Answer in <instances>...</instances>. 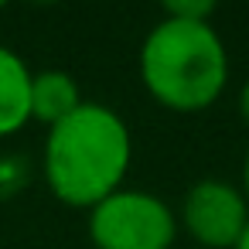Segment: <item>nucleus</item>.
<instances>
[{
  "instance_id": "nucleus-1",
  "label": "nucleus",
  "mask_w": 249,
  "mask_h": 249,
  "mask_svg": "<svg viewBox=\"0 0 249 249\" xmlns=\"http://www.w3.org/2000/svg\"><path fill=\"white\" fill-rule=\"evenodd\" d=\"M133 157L130 130L116 109L82 103L55 123L45 140V181L52 195L72 208H96L120 191Z\"/></svg>"
},
{
  "instance_id": "nucleus-2",
  "label": "nucleus",
  "mask_w": 249,
  "mask_h": 249,
  "mask_svg": "<svg viewBox=\"0 0 249 249\" xmlns=\"http://www.w3.org/2000/svg\"><path fill=\"white\" fill-rule=\"evenodd\" d=\"M140 75L160 106L174 113H198L222 96L229 55L208 21L164 18L140 48Z\"/></svg>"
},
{
  "instance_id": "nucleus-3",
  "label": "nucleus",
  "mask_w": 249,
  "mask_h": 249,
  "mask_svg": "<svg viewBox=\"0 0 249 249\" xmlns=\"http://www.w3.org/2000/svg\"><path fill=\"white\" fill-rule=\"evenodd\" d=\"M96 249H171L178 235L174 212L150 191H113L89 212Z\"/></svg>"
},
{
  "instance_id": "nucleus-4",
  "label": "nucleus",
  "mask_w": 249,
  "mask_h": 249,
  "mask_svg": "<svg viewBox=\"0 0 249 249\" xmlns=\"http://www.w3.org/2000/svg\"><path fill=\"white\" fill-rule=\"evenodd\" d=\"M181 222L205 249H235L249 225V201L225 181H198L184 198Z\"/></svg>"
},
{
  "instance_id": "nucleus-5",
  "label": "nucleus",
  "mask_w": 249,
  "mask_h": 249,
  "mask_svg": "<svg viewBox=\"0 0 249 249\" xmlns=\"http://www.w3.org/2000/svg\"><path fill=\"white\" fill-rule=\"evenodd\" d=\"M31 79L24 58L0 45V137L18 133L31 120Z\"/></svg>"
},
{
  "instance_id": "nucleus-6",
  "label": "nucleus",
  "mask_w": 249,
  "mask_h": 249,
  "mask_svg": "<svg viewBox=\"0 0 249 249\" xmlns=\"http://www.w3.org/2000/svg\"><path fill=\"white\" fill-rule=\"evenodd\" d=\"M79 106H82V96L69 72L48 69L31 79V120L48 123V130L62 123L65 116H72Z\"/></svg>"
},
{
  "instance_id": "nucleus-7",
  "label": "nucleus",
  "mask_w": 249,
  "mask_h": 249,
  "mask_svg": "<svg viewBox=\"0 0 249 249\" xmlns=\"http://www.w3.org/2000/svg\"><path fill=\"white\" fill-rule=\"evenodd\" d=\"M164 14L174 21H208L215 14V4L212 0H171L164 4Z\"/></svg>"
},
{
  "instance_id": "nucleus-8",
  "label": "nucleus",
  "mask_w": 249,
  "mask_h": 249,
  "mask_svg": "<svg viewBox=\"0 0 249 249\" xmlns=\"http://www.w3.org/2000/svg\"><path fill=\"white\" fill-rule=\"evenodd\" d=\"M239 113H242V120H246V126H249V82H246L242 92H239Z\"/></svg>"
},
{
  "instance_id": "nucleus-9",
  "label": "nucleus",
  "mask_w": 249,
  "mask_h": 249,
  "mask_svg": "<svg viewBox=\"0 0 249 249\" xmlns=\"http://www.w3.org/2000/svg\"><path fill=\"white\" fill-rule=\"evenodd\" d=\"M242 198L249 201V150H246V164H242Z\"/></svg>"
},
{
  "instance_id": "nucleus-10",
  "label": "nucleus",
  "mask_w": 249,
  "mask_h": 249,
  "mask_svg": "<svg viewBox=\"0 0 249 249\" xmlns=\"http://www.w3.org/2000/svg\"><path fill=\"white\" fill-rule=\"evenodd\" d=\"M235 249H249V225H246V232L239 235V242H235Z\"/></svg>"
},
{
  "instance_id": "nucleus-11",
  "label": "nucleus",
  "mask_w": 249,
  "mask_h": 249,
  "mask_svg": "<svg viewBox=\"0 0 249 249\" xmlns=\"http://www.w3.org/2000/svg\"><path fill=\"white\" fill-rule=\"evenodd\" d=\"M0 7H4V4H0Z\"/></svg>"
}]
</instances>
